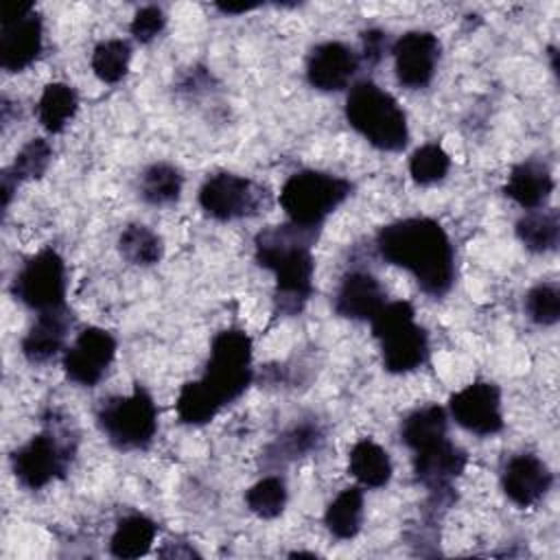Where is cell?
<instances>
[{
    "label": "cell",
    "instance_id": "cell-27",
    "mask_svg": "<svg viewBox=\"0 0 560 560\" xmlns=\"http://www.w3.org/2000/svg\"><path fill=\"white\" fill-rule=\"evenodd\" d=\"M518 241L536 254L553 252L560 241V214L558 210H534L516 223Z\"/></svg>",
    "mask_w": 560,
    "mask_h": 560
},
{
    "label": "cell",
    "instance_id": "cell-31",
    "mask_svg": "<svg viewBox=\"0 0 560 560\" xmlns=\"http://www.w3.org/2000/svg\"><path fill=\"white\" fill-rule=\"evenodd\" d=\"M131 59V46L125 39H105L92 52V70L103 83H118Z\"/></svg>",
    "mask_w": 560,
    "mask_h": 560
},
{
    "label": "cell",
    "instance_id": "cell-38",
    "mask_svg": "<svg viewBox=\"0 0 560 560\" xmlns=\"http://www.w3.org/2000/svg\"><path fill=\"white\" fill-rule=\"evenodd\" d=\"M217 7H219V11H223V13H247V11L256 9L258 4H217Z\"/></svg>",
    "mask_w": 560,
    "mask_h": 560
},
{
    "label": "cell",
    "instance_id": "cell-3",
    "mask_svg": "<svg viewBox=\"0 0 560 560\" xmlns=\"http://www.w3.org/2000/svg\"><path fill=\"white\" fill-rule=\"evenodd\" d=\"M346 118L352 129L381 151H400L409 140L407 116L398 101L372 81L352 85L346 98Z\"/></svg>",
    "mask_w": 560,
    "mask_h": 560
},
{
    "label": "cell",
    "instance_id": "cell-13",
    "mask_svg": "<svg viewBox=\"0 0 560 560\" xmlns=\"http://www.w3.org/2000/svg\"><path fill=\"white\" fill-rule=\"evenodd\" d=\"M451 416L459 427L477 435H494L503 429L501 392L494 383L475 381L448 400Z\"/></svg>",
    "mask_w": 560,
    "mask_h": 560
},
{
    "label": "cell",
    "instance_id": "cell-18",
    "mask_svg": "<svg viewBox=\"0 0 560 560\" xmlns=\"http://www.w3.org/2000/svg\"><path fill=\"white\" fill-rule=\"evenodd\" d=\"M385 304L381 282L368 271H350L341 278L335 295V311L346 319H372Z\"/></svg>",
    "mask_w": 560,
    "mask_h": 560
},
{
    "label": "cell",
    "instance_id": "cell-14",
    "mask_svg": "<svg viewBox=\"0 0 560 560\" xmlns=\"http://www.w3.org/2000/svg\"><path fill=\"white\" fill-rule=\"evenodd\" d=\"M392 52L396 79L400 85L420 90L431 83L440 59V42L433 33L409 31L396 39Z\"/></svg>",
    "mask_w": 560,
    "mask_h": 560
},
{
    "label": "cell",
    "instance_id": "cell-22",
    "mask_svg": "<svg viewBox=\"0 0 560 560\" xmlns=\"http://www.w3.org/2000/svg\"><path fill=\"white\" fill-rule=\"evenodd\" d=\"M348 466L352 477L368 488H383L392 477V462L387 451L372 440H361L352 446Z\"/></svg>",
    "mask_w": 560,
    "mask_h": 560
},
{
    "label": "cell",
    "instance_id": "cell-4",
    "mask_svg": "<svg viewBox=\"0 0 560 560\" xmlns=\"http://www.w3.org/2000/svg\"><path fill=\"white\" fill-rule=\"evenodd\" d=\"M409 302H389L370 319L372 332L381 341L383 365L392 374H405L420 368L429 354L424 328L413 322Z\"/></svg>",
    "mask_w": 560,
    "mask_h": 560
},
{
    "label": "cell",
    "instance_id": "cell-30",
    "mask_svg": "<svg viewBox=\"0 0 560 560\" xmlns=\"http://www.w3.org/2000/svg\"><path fill=\"white\" fill-rule=\"evenodd\" d=\"M175 409L182 422L186 424H206L210 422L217 411L221 409V402L214 398V394L203 385V381H190L179 389V396L175 400Z\"/></svg>",
    "mask_w": 560,
    "mask_h": 560
},
{
    "label": "cell",
    "instance_id": "cell-32",
    "mask_svg": "<svg viewBox=\"0 0 560 560\" xmlns=\"http://www.w3.org/2000/svg\"><path fill=\"white\" fill-rule=\"evenodd\" d=\"M247 508L260 518H276L287 505V486L280 477H262L245 492Z\"/></svg>",
    "mask_w": 560,
    "mask_h": 560
},
{
    "label": "cell",
    "instance_id": "cell-6",
    "mask_svg": "<svg viewBox=\"0 0 560 560\" xmlns=\"http://www.w3.org/2000/svg\"><path fill=\"white\" fill-rule=\"evenodd\" d=\"M101 431L120 451L149 446L158 431V407L144 387H136L129 396L103 400L96 413Z\"/></svg>",
    "mask_w": 560,
    "mask_h": 560
},
{
    "label": "cell",
    "instance_id": "cell-28",
    "mask_svg": "<svg viewBox=\"0 0 560 560\" xmlns=\"http://www.w3.org/2000/svg\"><path fill=\"white\" fill-rule=\"evenodd\" d=\"M118 252L131 265L151 267L160 262L164 245H162V238L151 228L142 223H131L118 236Z\"/></svg>",
    "mask_w": 560,
    "mask_h": 560
},
{
    "label": "cell",
    "instance_id": "cell-20",
    "mask_svg": "<svg viewBox=\"0 0 560 560\" xmlns=\"http://www.w3.org/2000/svg\"><path fill=\"white\" fill-rule=\"evenodd\" d=\"M553 190V177L545 162L525 160L510 171L503 192L527 210H536L547 203Z\"/></svg>",
    "mask_w": 560,
    "mask_h": 560
},
{
    "label": "cell",
    "instance_id": "cell-5",
    "mask_svg": "<svg viewBox=\"0 0 560 560\" xmlns=\"http://www.w3.org/2000/svg\"><path fill=\"white\" fill-rule=\"evenodd\" d=\"M352 192V184L324 171L293 173L282 190L280 206L291 223L302 228H319L322 221L341 206Z\"/></svg>",
    "mask_w": 560,
    "mask_h": 560
},
{
    "label": "cell",
    "instance_id": "cell-35",
    "mask_svg": "<svg viewBox=\"0 0 560 560\" xmlns=\"http://www.w3.org/2000/svg\"><path fill=\"white\" fill-rule=\"evenodd\" d=\"M50 158H52V149L46 140L42 138H33L31 142H26L20 153L15 155L13 160V166L9 168L11 175L18 179V182H24V179H35V177H42L44 171L48 168L50 164Z\"/></svg>",
    "mask_w": 560,
    "mask_h": 560
},
{
    "label": "cell",
    "instance_id": "cell-10",
    "mask_svg": "<svg viewBox=\"0 0 560 560\" xmlns=\"http://www.w3.org/2000/svg\"><path fill=\"white\" fill-rule=\"evenodd\" d=\"M13 295L37 313L61 308L66 298L63 258L55 249H42L31 256L15 273Z\"/></svg>",
    "mask_w": 560,
    "mask_h": 560
},
{
    "label": "cell",
    "instance_id": "cell-17",
    "mask_svg": "<svg viewBox=\"0 0 560 560\" xmlns=\"http://www.w3.org/2000/svg\"><path fill=\"white\" fill-rule=\"evenodd\" d=\"M466 459V453L457 444H453L448 438H442L440 442L416 451L413 472L424 488L442 494L451 490V483L464 472Z\"/></svg>",
    "mask_w": 560,
    "mask_h": 560
},
{
    "label": "cell",
    "instance_id": "cell-29",
    "mask_svg": "<svg viewBox=\"0 0 560 560\" xmlns=\"http://www.w3.org/2000/svg\"><path fill=\"white\" fill-rule=\"evenodd\" d=\"M182 186H184L182 173L166 162H155L147 166L140 175V197L153 206L177 201Z\"/></svg>",
    "mask_w": 560,
    "mask_h": 560
},
{
    "label": "cell",
    "instance_id": "cell-36",
    "mask_svg": "<svg viewBox=\"0 0 560 560\" xmlns=\"http://www.w3.org/2000/svg\"><path fill=\"white\" fill-rule=\"evenodd\" d=\"M164 24H166L164 11L155 4H149V7H142V9L136 11V15L131 20V35L140 44H147V42H151L153 37H158L162 33Z\"/></svg>",
    "mask_w": 560,
    "mask_h": 560
},
{
    "label": "cell",
    "instance_id": "cell-25",
    "mask_svg": "<svg viewBox=\"0 0 560 560\" xmlns=\"http://www.w3.org/2000/svg\"><path fill=\"white\" fill-rule=\"evenodd\" d=\"M79 96L68 83H48L37 103V118L50 133H59L77 114Z\"/></svg>",
    "mask_w": 560,
    "mask_h": 560
},
{
    "label": "cell",
    "instance_id": "cell-21",
    "mask_svg": "<svg viewBox=\"0 0 560 560\" xmlns=\"http://www.w3.org/2000/svg\"><path fill=\"white\" fill-rule=\"evenodd\" d=\"M446 438V411L438 405H427L411 411L400 424V440L413 453Z\"/></svg>",
    "mask_w": 560,
    "mask_h": 560
},
{
    "label": "cell",
    "instance_id": "cell-15",
    "mask_svg": "<svg viewBox=\"0 0 560 560\" xmlns=\"http://www.w3.org/2000/svg\"><path fill=\"white\" fill-rule=\"evenodd\" d=\"M359 70V57L341 42H324L315 46L306 61V79L315 90L339 92Z\"/></svg>",
    "mask_w": 560,
    "mask_h": 560
},
{
    "label": "cell",
    "instance_id": "cell-19",
    "mask_svg": "<svg viewBox=\"0 0 560 560\" xmlns=\"http://www.w3.org/2000/svg\"><path fill=\"white\" fill-rule=\"evenodd\" d=\"M70 324H72V317L66 306L39 313L35 324L28 328V332L22 339L24 357L31 363H46L48 359H52L61 350Z\"/></svg>",
    "mask_w": 560,
    "mask_h": 560
},
{
    "label": "cell",
    "instance_id": "cell-26",
    "mask_svg": "<svg viewBox=\"0 0 560 560\" xmlns=\"http://www.w3.org/2000/svg\"><path fill=\"white\" fill-rule=\"evenodd\" d=\"M324 523L335 538L339 540L354 538L363 523V492L359 488L341 490L330 501Z\"/></svg>",
    "mask_w": 560,
    "mask_h": 560
},
{
    "label": "cell",
    "instance_id": "cell-1",
    "mask_svg": "<svg viewBox=\"0 0 560 560\" xmlns=\"http://www.w3.org/2000/svg\"><path fill=\"white\" fill-rule=\"evenodd\" d=\"M376 247L387 262L407 269L424 293L440 298L453 287L455 252L438 221L411 217L383 225Z\"/></svg>",
    "mask_w": 560,
    "mask_h": 560
},
{
    "label": "cell",
    "instance_id": "cell-12",
    "mask_svg": "<svg viewBox=\"0 0 560 560\" xmlns=\"http://www.w3.org/2000/svg\"><path fill=\"white\" fill-rule=\"evenodd\" d=\"M116 354V339L112 332L90 326L79 332L74 343L63 354L66 376L83 387H94L109 370Z\"/></svg>",
    "mask_w": 560,
    "mask_h": 560
},
{
    "label": "cell",
    "instance_id": "cell-24",
    "mask_svg": "<svg viewBox=\"0 0 560 560\" xmlns=\"http://www.w3.org/2000/svg\"><path fill=\"white\" fill-rule=\"evenodd\" d=\"M322 442L324 431L317 422H300L278 435L273 444H269V448L265 451V459L271 464H287L317 451Z\"/></svg>",
    "mask_w": 560,
    "mask_h": 560
},
{
    "label": "cell",
    "instance_id": "cell-23",
    "mask_svg": "<svg viewBox=\"0 0 560 560\" xmlns=\"http://www.w3.org/2000/svg\"><path fill=\"white\" fill-rule=\"evenodd\" d=\"M155 534L158 525L151 518L142 514H129L122 521H118L112 534L109 551L116 558H140L151 549Z\"/></svg>",
    "mask_w": 560,
    "mask_h": 560
},
{
    "label": "cell",
    "instance_id": "cell-2",
    "mask_svg": "<svg viewBox=\"0 0 560 560\" xmlns=\"http://www.w3.org/2000/svg\"><path fill=\"white\" fill-rule=\"evenodd\" d=\"M317 228L295 223L262 230L256 236V260L276 276V308L298 315L313 293V254Z\"/></svg>",
    "mask_w": 560,
    "mask_h": 560
},
{
    "label": "cell",
    "instance_id": "cell-9",
    "mask_svg": "<svg viewBox=\"0 0 560 560\" xmlns=\"http://www.w3.org/2000/svg\"><path fill=\"white\" fill-rule=\"evenodd\" d=\"M267 190L236 173H214L199 188L201 210L217 221L254 217L267 208Z\"/></svg>",
    "mask_w": 560,
    "mask_h": 560
},
{
    "label": "cell",
    "instance_id": "cell-34",
    "mask_svg": "<svg viewBox=\"0 0 560 560\" xmlns=\"http://www.w3.org/2000/svg\"><path fill=\"white\" fill-rule=\"evenodd\" d=\"M525 311L538 326H553L560 319V289L556 282L536 284L525 298Z\"/></svg>",
    "mask_w": 560,
    "mask_h": 560
},
{
    "label": "cell",
    "instance_id": "cell-16",
    "mask_svg": "<svg viewBox=\"0 0 560 560\" xmlns=\"http://www.w3.org/2000/svg\"><path fill=\"white\" fill-rule=\"evenodd\" d=\"M551 481L553 477L549 466L532 453L514 455L505 464L501 475V486L505 497L521 508H529L538 503L551 488Z\"/></svg>",
    "mask_w": 560,
    "mask_h": 560
},
{
    "label": "cell",
    "instance_id": "cell-8",
    "mask_svg": "<svg viewBox=\"0 0 560 560\" xmlns=\"http://www.w3.org/2000/svg\"><path fill=\"white\" fill-rule=\"evenodd\" d=\"M72 455L74 442L70 435L59 427H48L11 455V466L22 486L39 490L68 470Z\"/></svg>",
    "mask_w": 560,
    "mask_h": 560
},
{
    "label": "cell",
    "instance_id": "cell-37",
    "mask_svg": "<svg viewBox=\"0 0 560 560\" xmlns=\"http://www.w3.org/2000/svg\"><path fill=\"white\" fill-rule=\"evenodd\" d=\"M385 44H387V37L383 31H378V28L365 31L363 33V57L370 63H376L385 52Z\"/></svg>",
    "mask_w": 560,
    "mask_h": 560
},
{
    "label": "cell",
    "instance_id": "cell-33",
    "mask_svg": "<svg viewBox=\"0 0 560 560\" xmlns=\"http://www.w3.org/2000/svg\"><path fill=\"white\" fill-rule=\"evenodd\" d=\"M448 166H451L448 153L435 142L422 144L411 153V160H409V173L413 182L422 186L444 179L448 173Z\"/></svg>",
    "mask_w": 560,
    "mask_h": 560
},
{
    "label": "cell",
    "instance_id": "cell-7",
    "mask_svg": "<svg viewBox=\"0 0 560 560\" xmlns=\"http://www.w3.org/2000/svg\"><path fill=\"white\" fill-rule=\"evenodd\" d=\"M252 339L245 330H221L210 346V359L201 376L203 385L221 402L236 400L252 383Z\"/></svg>",
    "mask_w": 560,
    "mask_h": 560
},
{
    "label": "cell",
    "instance_id": "cell-11",
    "mask_svg": "<svg viewBox=\"0 0 560 560\" xmlns=\"http://www.w3.org/2000/svg\"><path fill=\"white\" fill-rule=\"evenodd\" d=\"M42 50V20L31 2H7L2 7L0 66L20 72L31 66Z\"/></svg>",
    "mask_w": 560,
    "mask_h": 560
}]
</instances>
